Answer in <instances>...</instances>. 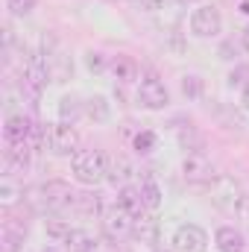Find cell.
Masks as SVG:
<instances>
[{"label":"cell","mask_w":249,"mask_h":252,"mask_svg":"<svg viewBox=\"0 0 249 252\" xmlns=\"http://www.w3.org/2000/svg\"><path fill=\"white\" fill-rule=\"evenodd\" d=\"M109 164H112V158L103 150H79L70 158V173L79 185L94 188V185L109 179Z\"/></svg>","instance_id":"cell-1"},{"label":"cell","mask_w":249,"mask_h":252,"mask_svg":"<svg viewBox=\"0 0 249 252\" xmlns=\"http://www.w3.org/2000/svg\"><path fill=\"white\" fill-rule=\"evenodd\" d=\"M30 196H32L30 202L35 208H41V211H56L59 214V211H67V208H76V193L62 179H50V182L32 188Z\"/></svg>","instance_id":"cell-2"},{"label":"cell","mask_w":249,"mask_h":252,"mask_svg":"<svg viewBox=\"0 0 249 252\" xmlns=\"http://www.w3.org/2000/svg\"><path fill=\"white\" fill-rule=\"evenodd\" d=\"M208 193H211V202H214L217 208L229 211V214H238L241 205L247 202V193L241 188V182H235L232 176H223V173L208 185Z\"/></svg>","instance_id":"cell-3"},{"label":"cell","mask_w":249,"mask_h":252,"mask_svg":"<svg viewBox=\"0 0 249 252\" xmlns=\"http://www.w3.org/2000/svg\"><path fill=\"white\" fill-rule=\"evenodd\" d=\"M100 226H103V235H106L109 241H115V244L135 235V217H132L126 208H121L118 202L109 205V208L100 214Z\"/></svg>","instance_id":"cell-4"},{"label":"cell","mask_w":249,"mask_h":252,"mask_svg":"<svg viewBox=\"0 0 249 252\" xmlns=\"http://www.w3.org/2000/svg\"><path fill=\"white\" fill-rule=\"evenodd\" d=\"M47 150L53 156H76L79 153V132L73 124H47Z\"/></svg>","instance_id":"cell-5"},{"label":"cell","mask_w":249,"mask_h":252,"mask_svg":"<svg viewBox=\"0 0 249 252\" xmlns=\"http://www.w3.org/2000/svg\"><path fill=\"white\" fill-rule=\"evenodd\" d=\"M223 30V15L214 3H202L190 12V32L196 38H214Z\"/></svg>","instance_id":"cell-6"},{"label":"cell","mask_w":249,"mask_h":252,"mask_svg":"<svg viewBox=\"0 0 249 252\" xmlns=\"http://www.w3.org/2000/svg\"><path fill=\"white\" fill-rule=\"evenodd\" d=\"M138 103L150 112H164L170 106V91L156 73H147L138 85Z\"/></svg>","instance_id":"cell-7"},{"label":"cell","mask_w":249,"mask_h":252,"mask_svg":"<svg viewBox=\"0 0 249 252\" xmlns=\"http://www.w3.org/2000/svg\"><path fill=\"white\" fill-rule=\"evenodd\" d=\"M182 176H185V182H190V185H211L220 173H217L214 161L199 150V153H187L185 156V161H182Z\"/></svg>","instance_id":"cell-8"},{"label":"cell","mask_w":249,"mask_h":252,"mask_svg":"<svg viewBox=\"0 0 249 252\" xmlns=\"http://www.w3.org/2000/svg\"><path fill=\"white\" fill-rule=\"evenodd\" d=\"M205 250H208V235L196 223L179 226L170 238V252H205Z\"/></svg>","instance_id":"cell-9"},{"label":"cell","mask_w":249,"mask_h":252,"mask_svg":"<svg viewBox=\"0 0 249 252\" xmlns=\"http://www.w3.org/2000/svg\"><path fill=\"white\" fill-rule=\"evenodd\" d=\"M44 59H47V67H50L53 82H64V79L73 73V64H70V59H67L62 50H59V44H56L53 38H50V41H44Z\"/></svg>","instance_id":"cell-10"},{"label":"cell","mask_w":249,"mask_h":252,"mask_svg":"<svg viewBox=\"0 0 249 252\" xmlns=\"http://www.w3.org/2000/svg\"><path fill=\"white\" fill-rule=\"evenodd\" d=\"M32 126H35V121H30L24 112H21V115H9L6 124H3V138H6V144H21V141L30 144Z\"/></svg>","instance_id":"cell-11"},{"label":"cell","mask_w":249,"mask_h":252,"mask_svg":"<svg viewBox=\"0 0 249 252\" xmlns=\"http://www.w3.org/2000/svg\"><path fill=\"white\" fill-rule=\"evenodd\" d=\"M109 73H112L121 85H126V82H135V79H138L141 67H138V62H135L132 56L118 53V56H112V59H109Z\"/></svg>","instance_id":"cell-12"},{"label":"cell","mask_w":249,"mask_h":252,"mask_svg":"<svg viewBox=\"0 0 249 252\" xmlns=\"http://www.w3.org/2000/svg\"><path fill=\"white\" fill-rule=\"evenodd\" d=\"M214 244H217L220 252H247V238L235 226H220L217 235H214Z\"/></svg>","instance_id":"cell-13"},{"label":"cell","mask_w":249,"mask_h":252,"mask_svg":"<svg viewBox=\"0 0 249 252\" xmlns=\"http://www.w3.org/2000/svg\"><path fill=\"white\" fill-rule=\"evenodd\" d=\"M32 147L27 144V141H21V144H6V167L9 170H27L30 167V158H32Z\"/></svg>","instance_id":"cell-14"},{"label":"cell","mask_w":249,"mask_h":252,"mask_svg":"<svg viewBox=\"0 0 249 252\" xmlns=\"http://www.w3.org/2000/svg\"><path fill=\"white\" fill-rule=\"evenodd\" d=\"M121 208H126L132 217H141L144 211H147V205H144V196H141V188L138 185H124V188L118 190V199H115Z\"/></svg>","instance_id":"cell-15"},{"label":"cell","mask_w":249,"mask_h":252,"mask_svg":"<svg viewBox=\"0 0 249 252\" xmlns=\"http://www.w3.org/2000/svg\"><path fill=\"white\" fill-rule=\"evenodd\" d=\"M135 238L141 244H158V220H156V211H144L141 217H135Z\"/></svg>","instance_id":"cell-16"},{"label":"cell","mask_w":249,"mask_h":252,"mask_svg":"<svg viewBox=\"0 0 249 252\" xmlns=\"http://www.w3.org/2000/svg\"><path fill=\"white\" fill-rule=\"evenodd\" d=\"M138 188H141V196H144L147 211H158V205H161V188H158V182H156V176H153L150 170H141Z\"/></svg>","instance_id":"cell-17"},{"label":"cell","mask_w":249,"mask_h":252,"mask_svg":"<svg viewBox=\"0 0 249 252\" xmlns=\"http://www.w3.org/2000/svg\"><path fill=\"white\" fill-rule=\"evenodd\" d=\"M97 244L100 241L88 229H70V235L64 238V252H94Z\"/></svg>","instance_id":"cell-18"},{"label":"cell","mask_w":249,"mask_h":252,"mask_svg":"<svg viewBox=\"0 0 249 252\" xmlns=\"http://www.w3.org/2000/svg\"><path fill=\"white\" fill-rule=\"evenodd\" d=\"M27 241V226H15L12 220L3 223V252H21Z\"/></svg>","instance_id":"cell-19"},{"label":"cell","mask_w":249,"mask_h":252,"mask_svg":"<svg viewBox=\"0 0 249 252\" xmlns=\"http://www.w3.org/2000/svg\"><path fill=\"white\" fill-rule=\"evenodd\" d=\"M82 115H85V103H82L79 97L64 94L62 100H59V121H64V124H76Z\"/></svg>","instance_id":"cell-20"},{"label":"cell","mask_w":249,"mask_h":252,"mask_svg":"<svg viewBox=\"0 0 249 252\" xmlns=\"http://www.w3.org/2000/svg\"><path fill=\"white\" fill-rule=\"evenodd\" d=\"M109 115H112V106L103 94H94V97L85 100V118H91L94 124H106Z\"/></svg>","instance_id":"cell-21"},{"label":"cell","mask_w":249,"mask_h":252,"mask_svg":"<svg viewBox=\"0 0 249 252\" xmlns=\"http://www.w3.org/2000/svg\"><path fill=\"white\" fill-rule=\"evenodd\" d=\"M135 176V167L129 164V158H112V164H109V182L112 185H129V179Z\"/></svg>","instance_id":"cell-22"},{"label":"cell","mask_w":249,"mask_h":252,"mask_svg":"<svg viewBox=\"0 0 249 252\" xmlns=\"http://www.w3.org/2000/svg\"><path fill=\"white\" fill-rule=\"evenodd\" d=\"M76 211H85V214H103V199L100 193L94 190H85V193H76Z\"/></svg>","instance_id":"cell-23"},{"label":"cell","mask_w":249,"mask_h":252,"mask_svg":"<svg viewBox=\"0 0 249 252\" xmlns=\"http://www.w3.org/2000/svg\"><path fill=\"white\" fill-rule=\"evenodd\" d=\"M156 141H158V138H156V132H153V129H141V132L135 135V141H132V144H135V150H138L141 156H147V153H153V150H156Z\"/></svg>","instance_id":"cell-24"},{"label":"cell","mask_w":249,"mask_h":252,"mask_svg":"<svg viewBox=\"0 0 249 252\" xmlns=\"http://www.w3.org/2000/svg\"><path fill=\"white\" fill-rule=\"evenodd\" d=\"M44 232H47V238H53V241L64 244V238L70 235V226H67L64 220H59V217H53V220L44 223Z\"/></svg>","instance_id":"cell-25"},{"label":"cell","mask_w":249,"mask_h":252,"mask_svg":"<svg viewBox=\"0 0 249 252\" xmlns=\"http://www.w3.org/2000/svg\"><path fill=\"white\" fill-rule=\"evenodd\" d=\"M182 94L187 100H199L202 97V79L199 76H185L182 79Z\"/></svg>","instance_id":"cell-26"},{"label":"cell","mask_w":249,"mask_h":252,"mask_svg":"<svg viewBox=\"0 0 249 252\" xmlns=\"http://www.w3.org/2000/svg\"><path fill=\"white\" fill-rule=\"evenodd\" d=\"M35 3H38V0H6V6H9V12H12L15 18L30 15V12L35 9Z\"/></svg>","instance_id":"cell-27"},{"label":"cell","mask_w":249,"mask_h":252,"mask_svg":"<svg viewBox=\"0 0 249 252\" xmlns=\"http://www.w3.org/2000/svg\"><path fill=\"white\" fill-rule=\"evenodd\" d=\"M85 64H88V70H91V73H103V70L109 67V59H106L103 53L91 50V53H85Z\"/></svg>","instance_id":"cell-28"},{"label":"cell","mask_w":249,"mask_h":252,"mask_svg":"<svg viewBox=\"0 0 249 252\" xmlns=\"http://www.w3.org/2000/svg\"><path fill=\"white\" fill-rule=\"evenodd\" d=\"M229 85H232V88H247L249 85V67H244V64L235 67V70L229 73Z\"/></svg>","instance_id":"cell-29"},{"label":"cell","mask_w":249,"mask_h":252,"mask_svg":"<svg viewBox=\"0 0 249 252\" xmlns=\"http://www.w3.org/2000/svg\"><path fill=\"white\" fill-rule=\"evenodd\" d=\"M141 12H161L164 9V0H132Z\"/></svg>","instance_id":"cell-30"},{"label":"cell","mask_w":249,"mask_h":252,"mask_svg":"<svg viewBox=\"0 0 249 252\" xmlns=\"http://www.w3.org/2000/svg\"><path fill=\"white\" fill-rule=\"evenodd\" d=\"M0 193H3V205H12V202H15V188L9 185V179L3 182V188H0Z\"/></svg>","instance_id":"cell-31"},{"label":"cell","mask_w":249,"mask_h":252,"mask_svg":"<svg viewBox=\"0 0 249 252\" xmlns=\"http://www.w3.org/2000/svg\"><path fill=\"white\" fill-rule=\"evenodd\" d=\"M241 106H244V112H249V85L244 88V94H241Z\"/></svg>","instance_id":"cell-32"},{"label":"cell","mask_w":249,"mask_h":252,"mask_svg":"<svg viewBox=\"0 0 249 252\" xmlns=\"http://www.w3.org/2000/svg\"><path fill=\"white\" fill-rule=\"evenodd\" d=\"M94 252H115V250H112L109 244H97V250H94Z\"/></svg>","instance_id":"cell-33"},{"label":"cell","mask_w":249,"mask_h":252,"mask_svg":"<svg viewBox=\"0 0 249 252\" xmlns=\"http://www.w3.org/2000/svg\"><path fill=\"white\" fill-rule=\"evenodd\" d=\"M244 50H247V53H249V27H247V30H244Z\"/></svg>","instance_id":"cell-34"},{"label":"cell","mask_w":249,"mask_h":252,"mask_svg":"<svg viewBox=\"0 0 249 252\" xmlns=\"http://www.w3.org/2000/svg\"><path fill=\"white\" fill-rule=\"evenodd\" d=\"M241 9H244V12L249 15V3H241Z\"/></svg>","instance_id":"cell-35"},{"label":"cell","mask_w":249,"mask_h":252,"mask_svg":"<svg viewBox=\"0 0 249 252\" xmlns=\"http://www.w3.org/2000/svg\"><path fill=\"white\" fill-rule=\"evenodd\" d=\"M41 252H59V250H53V247H44V250H41Z\"/></svg>","instance_id":"cell-36"}]
</instances>
